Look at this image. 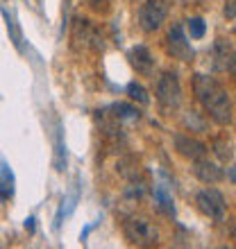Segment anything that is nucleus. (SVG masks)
I'll use <instances>...</instances> for the list:
<instances>
[{"label": "nucleus", "mask_w": 236, "mask_h": 249, "mask_svg": "<svg viewBox=\"0 0 236 249\" xmlns=\"http://www.w3.org/2000/svg\"><path fill=\"white\" fill-rule=\"evenodd\" d=\"M168 50H171L173 57H177V59H182V61L193 59V48H191V43L184 36L182 25L171 27V32H168Z\"/></svg>", "instance_id": "obj_6"}, {"label": "nucleus", "mask_w": 236, "mask_h": 249, "mask_svg": "<svg viewBox=\"0 0 236 249\" xmlns=\"http://www.w3.org/2000/svg\"><path fill=\"white\" fill-rule=\"evenodd\" d=\"M179 2H186V0H179Z\"/></svg>", "instance_id": "obj_19"}, {"label": "nucleus", "mask_w": 236, "mask_h": 249, "mask_svg": "<svg viewBox=\"0 0 236 249\" xmlns=\"http://www.w3.org/2000/svg\"><path fill=\"white\" fill-rule=\"evenodd\" d=\"M130 64L134 66V71L141 72V75H150L152 68H155V59H152L150 50L145 46H134L130 50Z\"/></svg>", "instance_id": "obj_10"}, {"label": "nucleus", "mask_w": 236, "mask_h": 249, "mask_svg": "<svg viewBox=\"0 0 236 249\" xmlns=\"http://www.w3.org/2000/svg\"><path fill=\"white\" fill-rule=\"evenodd\" d=\"M93 2H102V0H93Z\"/></svg>", "instance_id": "obj_18"}, {"label": "nucleus", "mask_w": 236, "mask_h": 249, "mask_svg": "<svg viewBox=\"0 0 236 249\" xmlns=\"http://www.w3.org/2000/svg\"><path fill=\"white\" fill-rule=\"evenodd\" d=\"M186 30H189L191 39H202L204 32H207V23H204L202 18H197V16H196V18H191V20H189Z\"/></svg>", "instance_id": "obj_14"}, {"label": "nucleus", "mask_w": 236, "mask_h": 249, "mask_svg": "<svg viewBox=\"0 0 236 249\" xmlns=\"http://www.w3.org/2000/svg\"><path fill=\"white\" fill-rule=\"evenodd\" d=\"M25 229L27 231H34V217H27V220H25Z\"/></svg>", "instance_id": "obj_17"}, {"label": "nucleus", "mask_w": 236, "mask_h": 249, "mask_svg": "<svg viewBox=\"0 0 236 249\" xmlns=\"http://www.w3.org/2000/svg\"><path fill=\"white\" fill-rule=\"evenodd\" d=\"M114 111H116V118L118 120H130V123H134V120L141 118V113H138L137 107L125 105V102H118V105H114Z\"/></svg>", "instance_id": "obj_12"}, {"label": "nucleus", "mask_w": 236, "mask_h": 249, "mask_svg": "<svg viewBox=\"0 0 236 249\" xmlns=\"http://www.w3.org/2000/svg\"><path fill=\"white\" fill-rule=\"evenodd\" d=\"M173 143H175V150L182 154V157L196 161V159H202L207 154V145L196 141V138L186 136V134H175L173 136Z\"/></svg>", "instance_id": "obj_7"}, {"label": "nucleus", "mask_w": 236, "mask_h": 249, "mask_svg": "<svg viewBox=\"0 0 236 249\" xmlns=\"http://www.w3.org/2000/svg\"><path fill=\"white\" fill-rule=\"evenodd\" d=\"M127 95H130V100L138 102V105H148V102H150V98H148V91H145V89L138 84V82H130V84H127Z\"/></svg>", "instance_id": "obj_13"}, {"label": "nucleus", "mask_w": 236, "mask_h": 249, "mask_svg": "<svg viewBox=\"0 0 236 249\" xmlns=\"http://www.w3.org/2000/svg\"><path fill=\"white\" fill-rule=\"evenodd\" d=\"M14 193V175L5 163H0V197L7 199Z\"/></svg>", "instance_id": "obj_11"}, {"label": "nucleus", "mask_w": 236, "mask_h": 249, "mask_svg": "<svg viewBox=\"0 0 236 249\" xmlns=\"http://www.w3.org/2000/svg\"><path fill=\"white\" fill-rule=\"evenodd\" d=\"M193 91H196V98L200 100V105L204 107V111L209 113V118L214 123L223 124V127L232 124V120H234L232 98L216 79L207 77V75H196L193 77Z\"/></svg>", "instance_id": "obj_1"}, {"label": "nucleus", "mask_w": 236, "mask_h": 249, "mask_svg": "<svg viewBox=\"0 0 236 249\" xmlns=\"http://www.w3.org/2000/svg\"><path fill=\"white\" fill-rule=\"evenodd\" d=\"M168 16V2L166 0H143V5L138 9V23L143 32H157L164 25Z\"/></svg>", "instance_id": "obj_3"}, {"label": "nucleus", "mask_w": 236, "mask_h": 249, "mask_svg": "<svg viewBox=\"0 0 236 249\" xmlns=\"http://www.w3.org/2000/svg\"><path fill=\"white\" fill-rule=\"evenodd\" d=\"M155 197H157V202H159V209L166 211V213H173V197H168L161 188H155Z\"/></svg>", "instance_id": "obj_15"}, {"label": "nucleus", "mask_w": 236, "mask_h": 249, "mask_svg": "<svg viewBox=\"0 0 236 249\" xmlns=\"http://www.w3.org/2000/svg\"><path fill=\"white\" fill-rule=\"evenodd\" d=\"M225 16H230V18L234 20V2H227V7H225Z\"/></svg>", "instance_id": "obj_16"}, {"label": "nucleus", "mask_w": 236, "mask_h": 249, "mask_svg": "<svg viewBox=\"0 0 236 249\" xmlns=\"http://www.w3.org/2000/svg\"><path fill=\"white\" fill-rule=\"evenodd\" d=\"M157 102L164 107L166 111H173L179 107L182 102V86H179V77H177V72L173 71H166L157 82Z\"/></svg>", "instance_id": "obj_2"}, {"label": "nucleus", "mask_w": 236, "mask_h": 249, "mask_svg": "<svg viewBox=\"0 0 236 249\" xmlns=\"http://www.w3.org/2000/svg\"><path fill=\"white\" fill-rule=\"evenodd\" d=\"M193 175H196L202 184H218L223 179V168L209 159H196V165H193Z\"/></svg>", "instance_id": "obj_8"}, {"label": "nucleus", "mask_w": 236, "mask_h": 249, "mask_svg": "<svg viewBox=\"0 0 236 249\" xmlns=\"http://www.w3.org/2000/svg\"><path fill=\"white\" fill-rule=\"evenodd\" d=\"M214 57H216V59H214L216 71L234 75V46H232L230 41H216Z\"/></svg>", "instance_id": "obj_9"}, {"label": "nucleus", "mask_w": 236, "mask_h": 249, "mask_svg": "<svg viewBox=\"0 0 236 249\" xmlns=\"http://www.w3.org/2000/svg\"><path fill=\"white\" fill-rule=\"evenodd\" d=\"M196 204L197 209L202 211L207 217H211V220H216V222H220L225 217V211H227V202H225V197L220 190L216 188H204L197 193L196 197Z\"/></svg>", "instance_id": "obj_4"}, {"label": "nucleus", "mask_w": 236, "mask_h": 249, "mask_svg": "<svg viewBox=\"0 0 236 249\" xmlns=\"http://www.w3.org/2000/svg\"><path fill=\"white\" fill-rule=\"evenodd\" d=\"M125 236L134 245H157L159 233L155 224L143 220V217H130L125 222Z\"/></svg>", "instance_id": "obj_5"}]
</instances>
